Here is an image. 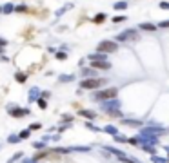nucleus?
Listing matches in <instances>:
<instances>
[{"label":"nucleus","mask_w":169,"mask_h":163,"mask_svg":"<svg viewBox=\"0 0 169 163\" xmlns=\"http://www.w3.org/2000/svg\"><path fill=\"white\" fill-rule=\"evenodd\" d=\"M115 40L116 42H135V40H140V35L136 29H126L122 33H118L115 36Z\"/></svg>","instance_id":"4"},{"label":"nucleus","mask_w":169,"mask_h":163,"mask_svg":"<svg viewBox=\"0 0 169 163\" xmlns=\"http://www.w3.org/2000/svg\"><path fill=\"white\" fill-rule=\"evenodd\" d=\"M22 163H38V161H36L35 158H33V159H29V158H24V159H22Z\"/></svg>","instance_id":"39"},{"label":"nucleus","mask_w":169,"mask_h":163,"mask_svg":"<svg viewBox=\"0 0 169 163\" xmlns=\"http://www.w3.org/2000/svg\"><path fill=\"white\" fill-rule=\"evenodd\" d=\"M55 58L64 62V60H67V55H66V51H58V53H55Z\"/></svg>","instance_id":"22"},{"label":"nucleus","mask_w":169,"mask_h":163,"mask_svg":"<svg viewBox=\"0 0 169 163\" xmlns=\"http://www.w3.org/2000/svg\"><path fill=\"white\" fill-rule=\"evenodd\" d=\"M87 58H89V62H98V60H107V53H100V51H96L95 55H89Z\"/></svg>","instance_id":"8"},{"label":"nucleus","mask_w":169,"mask_h":163,"mask_svg":"<svg viewBox=\"0 0 169 163\" xmlns=\"http://www.w3.org/2000/svg\"><path fill=\"white\" fill-rule=\"evenodd\" d=\"M142 31H156L158 29V26H155V24H149V22H144V24H140L138 26Z\"/></svg>","instance_id":"11"},{"label":"nucleus","mask_w":169,"mask_h":163,"mask_svg":"<svg viewBox=\"0 0 169 163\" xmlns=\"http://www.w3.org/2000/svg\"><path fill=\"white\" fill-rule=\"evenodd\" d=\"M36 103H38V107H40V109H45V107H47V102H45V98H42V96L36 100Z\"/></svg>","instance_id":"26"},{"label":"nucleus","mask_w":169,"mask_h":163,"mask_svg":"<svg viewBox=\"0 0 169 163\" xmlns=\"http://www.w3.org/2000/svg\"><path fill=\"white\" fill-rule=\"evenodd\" d=\"M62 120H64V122H73V116H69V114H64V116H62Z\"/></svg>","instance_id":"38"},{"label":"nucleus","mask_w":169,"mask_h":163,"mask_svg":"<svg viewBox=\"0 0 169 163\" xmlns=\"http://www.w3.org/2000/svg\"><path fill=\"white\" fill-rule=\"evenodd\" d=\"M115 142H122V143H127V138H126V136H122V134H116V136H115Z\"/></svg>","instance_id":"30"},{"label":"nucleus","mask_w":169,"mask_h":163,"mask_svg":"<svg viewBox=\"0 0 169 163\" xmlns=\"http://www.w3.org/2000/svg\"><path fill=\"white\" fill-rule=\"evenodd\" d=\"M82 76H84V78H95V76H96V69H95V67L82 69Z\"/></svg>","instance_id":"10"},{"label":"nucleus","mask_w":169,"mask_h":163,"mask_svg":"<svg viewBox=\"0 0 169 163\" xmlns=\"http://www.w3.org/2000/svg\"><path fill=\"white\" fill-rule=\"evenodd\" d=\"M40 96L47 100V98H49V96H51V92H49V91H44V92H42V94H40Z\"/></svg>","instance_id":"40"},{"label":"nucleus","mask_w":169,"mask_h":163,"mask_svg":"<svg viewBox=\"0 0 169 163\" xmlns=\"http://www.w3.org/2000/svg\"><path fill=\"white\" fill-rule=\"evenodd\" d=\"M96 51L100 53H116L118 51V42L116 40H102L96 45Z\"/></svg>","instance_id":"5"},{"label":"nucleus","mask_w":169,"mask_h":163,"mask_svg":"<svg viewBox=\"0 0 169 163\" xmlns=\"http://www.w3.org/2000/svg\"><path fill=\"white\" fill-rule=\"evenodd\" d=\"M106 83H107L106 78H84L82 83H80V87L86 89V91H93V89H100Z\"/></svg>","instance_id":"2"},{"label":"nucleus","mask_w":169,"mask_h":163,"mask_svg":"<svg viewBox=\"0 0 169 163\" xmlns=\"http://www.w3.org/2000/svg\"><path fill=\"white\" fill-rule=\"evenodd\" d=\"M40 94H42L40 89H38V87H33V89L29 91V98H28V100H29V102H36V100L40 98Z\"/></svg>","instance_id":"9"},{"label":"nucleus","mask_w":169,"mask_h":163,"mask_svg":"<svg viewBox=\"0 0 169 163\" xmlns=\"http://www.w3.org/2000/svg\"><path fill=\"white\" fill-rule=\"evenodd\" d=\"M78 114L84 116V118H87V120H95L96 118V112H93V111H80Z\"/></svg>","instance_id":"15"},{"label":"nucleus","mask_w":169,"mask_h":163,"mask_svg":"<svg viewBox=\"0 0 169 163\" xmlns=\"http://www.w3.org/2000/svg\"><path fill=\"white\" fill-rule=\"evenodd\" d=\"M127 143H131V145H140V138H127Z\"/></svg>","instance_id":"31"},{"label":"nucleus","mask_w":169,"mask_h":163,"mask_svg":"<svg viewBox=\"0 0 169 163\" xmlns=\"http://www.w3.org/2000/svg\"><path fill=\"white\" fill-rule=\"evenodd\" d=\"M151 159H153V163H167V159H164V158H158V156H151Z\"/></svg>","instance_id":"29"},{"label":"nucleus","mask_w":169,"mask_h":163,"mask_svg":"<svg viewBox=\"0 0 169 163\" xmlns=\"http://www.w3.org/2000/svg\"><path fill=\"white\" fill-rule=\"evenodd\" d=\"M113 22H115V24H120V22H126V16H124V15H116V16H113Z\"/></svg>","instance_id":"25"},{"label":"nucleus","mask_w":169,"mask_h":163,"mask_svg":"<svg viewBox=\"0 0 169 163\" xmlns=\"http://www.w3.org/2000/svg\"><path fill=\"white\" fill-rule=\"evenodd\" d=\"M86 127H87L89 131H95V132H98V131H102V129H98V127H95V125H93L91 122H87V123H86Z\"/></svg>","instance_id":"33"},{"label":"nucleus","mask_w":169,"mask_h":163,"mask_svg":"<svg viewBox=\"0 0 169 163\" xmlns=\"http://www.w3.org/2000/svg\"><path fill=\"white\" fill-rule=\"evenodd\" d=\"M7 44H9V42H7V40H6L4 36H0V47H6Z\"/></svg>","instance_id":"37"},{"label":"nucleus","mask_w":169,"mask_h":163,"mask_svg":"<svg viewBox=\"0 0 169 163\" xmlns=\"http://www.w3.org/2000/svg\"><path fill=\"white\" fill-rule=\"evenodd\" d=\"M29 129H31V131H40V129H42V123L35 122V123H31V125H29Z\"/></svg>","instance_id":"32"},{"label":"nucleus","mask_w":169,"mask_h":163,"mask_svg":"<svg viewBox=\"0 0 169 163\" xmlns=\"http://www.w3.org/2000/svg\"><path fill=\"white\" fill-rule=\"evenodd\" d=\"M102 109L106 112H109L111 116H115V118H120L122 116V112H120V102L118 98H111V100H106V102H100Z\"/></svg>","instance_id":"1"},{"label":"nucleus","mask_w":169,"mask_h":163,"mask_svg":"<svg viewBox=\"0 0 169 163\" xmlns=\"http://www.w3.org/2000/svg\"><path fill=\"white\" fill-rule=\"evenodd\" d=\"M69 7H71V4H67V6H64V7H62V9H58V11H57L55 15H57V16H62V15H64V13H66V11L69 9Z\"/></svg>","instance_id":"28"},{"label":"nucleus","mask_w":169,"mask_h":163,"mask_svg":"<svg viewBox=\"0 0 169 163\" xmlns=\"http://www.w3.org/2000/svg\"><path fill=\"white\" fill-rule=\"evenodd\" d=\"M91 67L95 69H104V71H107V69H111V63L107 60H98V62H91Z\"/></svg>","instance_id":"7"},{"label":"nucleus","mask_w":169,"mask_h":163,"mask_svg":"<svg viewBox=\"0 0 169 163\" xmlns=\"http://www.w3.org/2000/svg\"><path fill=\"white\" fill-rule=\"evenodd\" d=\"M18 136H20L22 139H28V138L31 136V129H24V131H22V132L18 134Z\"/></svg>","instance_id":"23"},{"label":"nucleus","mask_w":169,"mask_h":163,"mask_svg":"<svg viewBox=\"0 0 169 163\" xmlns=\"http://www.w3.org/2000/svg\"><path fill=\"white\" fill-rule=\"evenodd\" d=\"M28 11H29V7H28L26 4H20V6H16V7H15V13H20V15L28 13Z\"/></svg>","instance_id":"18"},{"label":"nucleus","mask_w":169,"mask_h":163,"mask_svg":"<svg viewBox=\"0 0 169 163\" xmlns=\"http://www.w3.org/2000/svg\"><path fill=\"white\" fill-rule=\"evenodd\" d=\"M20 139H22V138H20L18 134H9V136H7V143H18Z\"/></svg>","instance_id":"19"},{"label":"nucleus","mask_w":169,"mask_h":163,"mask_svg":"<svg viewBox=\"0 0 169 163\" xmlns=\"http://www.w3.org/2000/svg\"><path fill=\"white\" fill-rule=\"evenodd\" d=\"M160 9H165V11H169V2H164V0H162V2H160Z\"/></svg>","instance_id":"36"},{"label":"nucleus","mask_w":169,"mask_h":163,"mask_svg":"<svg viewBox=\"0 0 169 163\" xmlns=\"http://www.w3.org/2000/svg\"><path fill=\"white\" fill-rule=\"evenodd\" d=\"M106 13H98V15H95L93 16V24H102V22H106Z\"/></svg>","instance_id":"14"},{"label":"nucleus","mask_w":169,"mask_h":163,"mask_svg":"<svg viewBox=\"0 0 169 163\" xmlns=\"http://www.w3.org/2000/svg\"><path fill=\"white\" fill-rule=\"evenodd\" d=\"M116 94H118V89H116V87H109V89H102V91H96L93 98H95L96 102H106V100L116 98Z\"/></svg>","instance_id":"3"},{"label":"nucleus","mask_w":169,"mask_h":163,"mask_svg":"<svg viewBox=\"0 0 169 163\" xmlns=\"http://www.w3.org/2000/svg\"><path fill=\"white\" fill-rule=\"evenodd\" d=\"M0 55H4V47H0Z\"/></svg>","instance_id":"41"},{"label":"nucleus","mask_w":169,"mask_h":163,"mask_svg":"<svg viewBox=\"0 0 169 163\" xmlns=\"http://www.w3.org/2000/svg\"><path fill=\"white\" fill-rule=\"evenodd\" d=\"M15 80H16L18 83H26V80H28V73H22V71H18V73L15 74Z\"/></svg>","instance_id":"13"},{"label":"nucleus","mask_w":169,"mask_h":163,"mask_svg":"<svg viewBox=\"0 0 169 163\" xmlns=\"http://www.w3.org/2000/svg\"><path fill=\"white\" fill-rule=\"evenodd\" d=\"M15 7H16V6H13L11 2L4 4V6H2V15H11V13H15Z\"/></svg>","instance_id":"12"},{"label":"nucleus","mask_w":169,"mask_h":163,"mask_svg":"<svg viewBox=\"0 0 169 163\" xmlns=\"http://www.w3.org/2000/svg\"><path fill=\"white\" fill-rule=\"evenodd\" d=\"M58 80H60V83H66V82H73L75 76H73V74H62Z\"/></svg>","instance_id":"20"},{"label":"nucleus","mask_w":169,"mask_h":163,"mask_svg":"<svg viewBox=\"0 0 169 163\" xmlns=\"http://www.w3.org/2000/svg\"><path fill=\"white\" fill-rule=\"evenodd\" d=\"M102 132H107V134H111V136H116V134H118V129L113 127V125H106V127L102 129Z\"/></svg>","instance_id":"16"},{"label":"nucleus","mask_w":169,"mask_h":163,"mask_svg":"<svg viewBox=\"0 0 169 163\" xmlns=\"http://www.w3.org/2000/svg\"><path fill=\"white\" fill-rule=\"evenodd\" d=\"M7 112H9V116H13V118H24V116H29V114H31V111H29V109L16 107L15 103L7 105Z\"/></svg>","instance_id":"6"},{"label":"nucleus","mask_w":169,"mask_h":163,"mask_svg":"<svg viewBox=\"0 0 169 163\" xmlns=\"http://www.w3.org/2000/svg\"><path fill=\"white\" fill-rule=\"evenodd\" d=\"M160 29H169V20H162V22H158L156 24Z\"/></svg>","instance_id":"27"},{"label":"nucleus","mask_w":169,"mask_h":163,"mask_svg":"<svg viewBox=\"0 0 169 163\" xmlns=\"http://www.w3.org/2000/svg\"><path fill=\"white\" fill-rule=\"evenodd\" d=\"M33 147H35V149H45V142H35Z\"/></svg>","instance_id":"34"},{"label":"nucleus","mask_w":169,"mask_h":163,"mask_svg":"<svg viewBox=\"0 0 169 163\" xmlns=\"http://www.w3.org/2000/svg\"><path fill=\"white\" fill-rule=\"evenodd\" d=\"M113 7H115L116 11H124V9H127V2H116Z\"/></svg>","instance_id":"21"},{"label":"nucleus","mask_w":169,"mask_h":163,"mask_svg":"<svg viewBox=\"0 0 169 163\" xmlns=\"http://www.w3.org/2000/svg\"><path fill=\"white\" fill-rule=\"evenodd\" d=\"M69 123H71V122H69ZM69 123H62V125H60V127H58V131H60V132H64V131H67V129H69V127H71V125H69Z\"/></svg>","instance_id":"35"},{"label":"nucleus","mask_w":169,"mask_h":163,"mask_svg":"<svg viewBox=\"0 0 169 163\" xmlns=\"http://www.w3.org/2000/svg\"><path fill=\"white\" fill-rule=\"evenodd\" d=\"M167 161H169V159H167Z\"/></svg>","instance_id":"43"},{"label":"nucleus","mask_w":169,"mask_h":163,"mask_svg":"<svg viewBox=\"0 0 169 163\" xmlns=\"http://www.w3.org/2000/svg\"><path fill=\"white\" fill-rule=\"evenodd\" d=\"M0 15H2V7H0Z\"/></svg>","instance_id":"42"},{"label":"nucleus","mask_w":169,"mask_h":163,"mask_svg":"<svg viewBox=\"0 0 169 163\" xmlns=\"http://www.w3.org/2000/svg\"><path fill=\"white\" fill-rule=\"evenodd\" d=\"M122 125H129V127H140L142 122L138 120H122Z\"/></svg>","instance_id":"17"},{"label":"nucleus","mask_w":169,"mask_h":163,"mask_svg":"<svg viewBox=\"0 0 169 163\" xmlns=\"http://www.w3.org/2000/svg\"><path fill=\"white\" fill-rule=\"evenodd\" d=\"M22 156H24V152H16V154H13V158L7 161V163H15V161H18V159H22Z\"/></svg>","instance_id":"24"}]
</instances>
